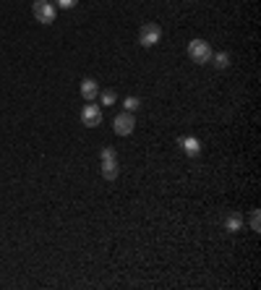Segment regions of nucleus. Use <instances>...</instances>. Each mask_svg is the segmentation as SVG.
<instances>
[{"label":"nucleus","mask_w":261,"mask_h":290,"mask_svg":"<svg viewBox=\"0 0 261 290\" xmlns=\"http://www.w3.org/2000/svg\"><path fill=\"white\" fill-rule=\"evenodd\" d=\"M81 123H84V125H89V128L100 125V123H102V110H100L97 105H86L84 110H81Z\"/></svg>","instance_id":"nucleus-6"},{"label":"nucleus","mask_w":261,"mask_h":290,"mask_svg":"<svg viewBox=\"0 0 261 290\" xmlns=\"http://www.w3.org/2000/svg\"><path fill=\"white\" fill-rule=\"evenodd\" d=\"M123 105H125L128 113H134V110H139V107H141V100H139V97H125Z\"/></svg>","instance_id":"nucleus-11"},{"label":"nucleus","mask_w":261,"mask_h":290,"mask_svg":"<svg viewBox=\"0 0 261 290\" xmlns=\"http://www.w3.org/2000/svg\"><path fill=\"white\" fill-rule=\"evenodd\" d=\"M212 45L209 42H204V40H193L191 45H188V58L193 60V63H209L212 60Z\"/></svg>","instance_id":"nucleus-2"},{"label":"nucleus","mask_w":261,"mask_h":290,"mask_svg":"<svg viewBox=\"0 0 261 290\" xmlns=\"http://www.w3.org/2000/svg\"><path fill=\"white\" fill-rule=\"evenodd\" d=\"M251 230H256V233L261 230V212H258V209L251 212Z\"/></svg>","instance_id":"nucleus-13"},{"label":"nucleus","mask_w":261,"mask_h":290,"mask_svg":"<svg viewBox=\"0 0 261 290\" xmlns=\"http://www.w3.org/2000/svg\"><path fill=\"white\" fill-rule=\"evenodd\" d=\"M134 125H136V118L130 115V113H120V115H115V120H113V131L118 134V136H128L130 131H134Z\"/></svg>","instance_id":"nucleus-5"},{"label":"nucleus","mask_w":261,"mask_h":290,"mask_svg":"<svg viewBox=\"0 0 261 290\" xmlns=\"http://www.w3.org/2000/svg\"><path fill=\"white\" fill-rule=\"evenodd\" d=\"M115 100H118V94L113 92V89H105L102 92V105H115Z\"/></svg>","instance_id":"nucleus-12"},{"label":"nucleus","mask_w":261,"mask_h":290,"mask_svg":"<svg viewBox=\"0 0 261 290\" xmlns=\"http://www.w3.org/2000/svg\"><path fill=\"white\" fill-rule=\"evenodd\" d=\"M31 11H34V19L40 24H52L55 21V6L50 0H34Z\"/></svg>","instance_id":"nucleus-4"},{"label":"nucleus","mask_w":261,"mask_h":290,"mask_svg":"<svg viewBox=\"0 0 261 290\" xmlns=\"http://www.w3.org/2000/svg\"><path fill=\"white\" fill-rule=\"evenodd\" d=\"M180 147H183V152H185V154L196 157V154L201 152V141H199L196 136H185V139H180Z\"/></svg>","instance_id":"nucleus-8"},{"label":"nucleus","mask_w":261,"mask_h":290,"mask_svg":"<svg viewBox=\"0 0 261 290\" xmlns=\"http://www.w3.org/2000/svg\"><path fill=\"white\" fill-rule=\"evenodd\" d=\"M240 228H243V214H240V212H230V214L225 217V230L238 233Z\"/></svg>","instance_id":"nucleus-9"},{"label":"nucleus","mask_w":261,"mask_h":290,"mask_svg":"<svg viewBox=\"0 0 261 290\" xmlns=\"http://www.w3.org/2000/svg\"><path fill=\"white\" fill-rule=\"evenodd\" d=\"M100 159H102V175L107 178V180H115L118 178V173H120V165H118V157H115V149H110V147H105L102 149V154H100Z\"/></svg>","instance_id":"nucleus-1"},{"label":"nucleus","mask_w":261,"mask_h":290,"mask_svg":"<svg viewBox=\"0 0 261 290\" xmlns=\"http://www.w3.org/2000/svg\"><path fill=\"white\" fill-rule=\"evenodd\" d=\"M212 60H214L217 68H227L230 66V55H227V52H217V55H212Z\"/></svg>","instance_id":"nucleus-10"},{"label":"nucleus","mask_w":261,"mask_h":290,"mask_svg":"<svg viewBox=\"0 0 261 290\" xmlns=\"http://www.w3.org/2000/svg\"><path fill=\"white\" fill-rule=\"evenodd\" d=\"M97 94H100V84H97L94 79H84V81H81V97L91 102Z\"/></svg>","instance_id":"nucleus-7"},{"label":"nucleus","mask_w":261,"mask_h":290,"mask_svg":"<svg viewBox=\"0 0 261 290\" xmlns=\"http://www.w3.org/2000/svg\"><path fill=\"white\" fill-rule=\"evenodd\" d=\"M159 40H162V29H159V24L149 21V24L141 26V31H139V42H141V47H154Z\"/></svg>","instance_id":"nucleus-3"},{"label":"nucleus","mask_w":261,"mask_h":290,"mask_svg":"<svg viewBox=\"0 0 261 290\" xmlns=\"http://www.w3.org/2000/svg\"><path fill=\"white\" fill-rule=\"evenodd\" d=\"M79 0H58V8H63V11H68V8H73Z\"/></svg>","instance_id":"nucleus-14"}]
</instances>
